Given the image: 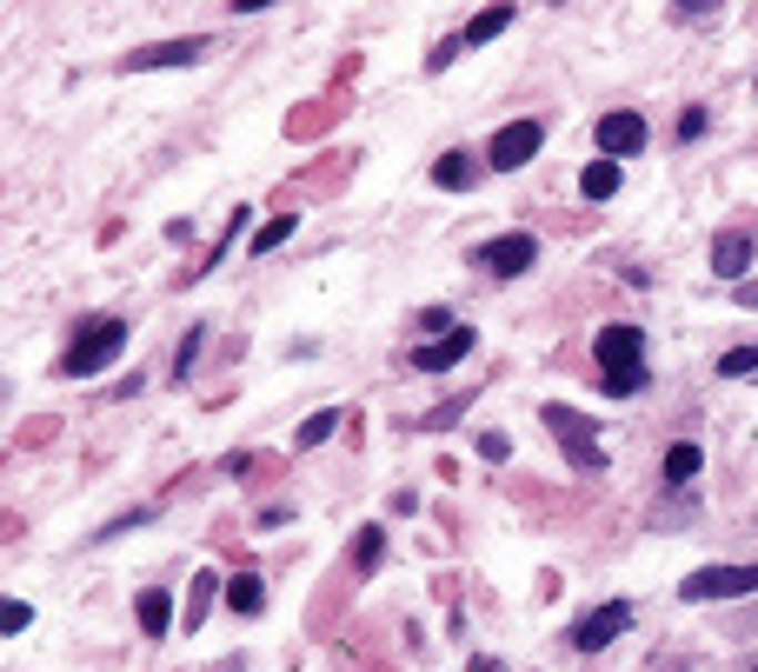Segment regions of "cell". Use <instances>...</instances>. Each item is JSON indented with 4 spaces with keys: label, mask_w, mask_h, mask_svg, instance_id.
<instances>
[{
    "label": "cell",
    "mask_w": 758,
    "mask_h": 672,
    "mask_svg": "<svg viewBox=\"0 0 758 672\" xmlns=\"http://www.w3.org/2000/svg\"><path fill=\"white\" fill-rule=\"evenodd\" d=\"M27 620H33V613H27V606H20V600H7V606H0V633H20V626H27Z\"/></svg>",
    "instance_id": "obj_26"
},
{
    "label": "cell",
    "mask_w": 758,
    "mask_h": 672,
    "mask_svg": "<svg viewBox=\"0 0 758 672\" xmlns=\"http://www.w3.org/2000/svg\"><path fill=\"white\" fill-rule=\"evenodd\" d=\"M459 47H466V40H459V33H453V40H439V47H433V53H426V73H446V67H453V60H459Z\"/></svg>",
    "instance_id": "obj_23"
},
{
    "label": "cell",
    "mask_w": 758,
    "mask_h": 672,
    "mask_svg": "<svg viewBox=\"0 0 758 672\" xmlns=\"http://www.w3.org/2000/svg\"><path fill=\"white\" fill-rule=\"evenodd\" d=\"M133 613H140V633H146V640H166V633H173V593H166V586H146Z\"/></svg>",
    "instance_id": "obj_12"
},
{
    "label": "cell",
    "mask_w": 758,
    "mask_h": 672,
    "mask_svg": "<svg viewBox=\"0 0 758 672\" xmlns=\"http://www.w3.org/2000/svg\"><path fill=\"white\" fill-rule=\"evenodd\" d=\"M706 120H712L706 107H686V113H679V140H699V133H706Z\"/></svg>",
    "instance_id": "obj_24"
},
{
    "label": "cell",
    "mask_w": 758,
    "mask_h": 672,
    "mask_svg": "<svg viewBox=\"0 0 758 672\" xmlns=\"http://www.w3.org/2000/svg\"><path fill=\"white\" fill-rule=\"evenodd\" d=\"M380 553H386V533H380V526H360V546H353V566H360V573H373V566H380Z\"/></svg>",
    "instance_id": "obj_18"
},
{
    "label": "cell",
    "mask_w": 758,
    "mask_h": 672,
    "mask_svg": "<svg viewBox=\"0 0 758 672\" xmlns=\"http://www.w3.org/2000/svg\"><path fill=\"white\" fill-rule=\"evenodd\" d=\"M506 27H513V7L499 0V7H486V13H473L459 40H466V47H479V40H493V33H506Z\"/></svg>",
    "instance_id": "obj_14"
},
{
    "label": "cell",
    "mask_w": 758,
    "mask_h": 672,
    "mask_svg": "<svg viewBox=\"0 0 758 672\" xmlns=\"http://www.w3.org/2000/svg\"><path fill=\"white\" fill-rule=\"evenodd\" d=\"M719 373H726V380H752V373H758V347H732V353H719Z\"/></svg>",
    "instance_id": "obj_19"
},
{
    "label": "cell",
    "mask_w": 758,
    "mask_h": 672,
    "mask_svg": "<svg viewBox=\"0 0 758 672\" xmlns=\"http://www.w3.org/2000/svg\"><path fill=\"white\" fill-rule=\"evenodd\" d=\"M739 307H752V313H758V280H746V287H739Z\"/></svg>",
    "instance_id": "obj_29"
},
{
    "label": "cell",
    "mask_w": 758,
    "mask_h": 672,
    "mask_svg": "<svg viewBox=\"0 0 758 672\" xmlns=\"http://www.w3.org/2000/svg\"><path fill=\"white\" fill-rule=\"evenodd\" d=\"M286 233H293V213H280V220H266V227L253 233V253H273V247H280Z\"/></svg>",
    "instance_id": "obj_21"
},
{
    "label": "cell",
    "mask_w": 758,
    "mask_h": 672,
    "mask_svg": "<svg viewBox=\"0 0 758 672\" xmlns=\"http://www.w3.org/2000/svg\"><path fill=\"white\" fill-rule=\"evenodd\" d=\"M758 593V566H699L686 586H679V600H693V606H712V600H746Z\"/></svg>",
    "instance_id": "obj_4"
},
{
    "label": "cell",
    "mask_w": 758,
    "mask_h": 672,
    "mask_svg": "<svg viewBox=\"0 0 758 672\" xmlns=\"http://www.w3.org/2000/svg\"><path fill=\"white\" fill-rule=\"evenodd\" d=\"M593 133H599L606 160H626V153H639V147H646V120H639V113H626V107H619V113H606Z\"/></svg>",
    "instance_id": "obj_9"
},
{
    "label": "cell",
    "mask_w": 758,
    "mask_h": 672,
    "mask_svg": "<svg viewBox=\"0 0 758 672\" xmlns=\"http://www.w3.org/2000/svg\"><path fill=\"white\" fill-rule=\"evenodd\" d=\"M593 360H599V393L626 400V393H646V333L639 327H599L593 333Z\"/></svg>",
    "instance_id": "obj_1"
},
{
    "label": "cell",
    "mask_w": 758,
    "mask_h": 672,
    "mask_svg": "<svg viewBox=\"0 0 758 672\" xmlns=\"http://www.w3.org/2000/svg\"><path fill=\"white\" fill-rule=\"evenodd\" d=\"M473 353V327H453L446 340H426V347H413V373H446V367H459Z\"/></svg>",
    "instance_id": "obj_10"
},
{
    "label": "cell",
    "mask_w": 758,
    "mask_h": 672,
    "mask_svg": "<svg viewBox=\"0 0 758 672\" xmlns=\"http://www.w3.org/2000/svg\"><path fill=\"white\" fill-rule=\"evenodd\" d=\"M746 267H752V233H719L712 240V273L746 287Z\"/></svg>",
    "instance_id": "obj_11"
},
{
    "label": "cell",
    "mask_w": 758,
    "mask_h": 672,
    "mask_svg": "<svg viewBox=\"0 0 758 672\" xmlns=\"http://www.w3.org/2000/svg\"><path fill=\"white\" fill-rule=\"evenodd\" d=\"M420 327H426V333H439V340H446V333H453V313H439V307H433V313H420Z\"/></svg>",
    "instance_id": "obj_28"
},
{
    "label": "cell",
    "mask_w": 758,
    "mask_h": 672,
    "mask_svg": "<svg viewBox=\"0 0 758 672\" xmlns=\"http://www.w3.org/2000/svg\"><path fill=\"white\" fill-rule=\"evenodd\" d=\"M619 180H626V173H619V160H593V167L579 173V193H586V200H613V193H619Z\"/></svg>",
    "instance_id": "obj_13"
},
{
    "label": "cell",
    "mask_w": 758,
    "mask_h": 672,
    "mask_svg": "<svg viewBox=\"0 0 758 672\" xmlns=\"http://www.w3.org/2000/svg\"><path fill=\"white\" fill-rule=\"evenodd\" d=\"M213 586H220L213 573H200V580H193V593H186V633H193V626L206 620V600H213Z\"/></svg>",
    "instance_id": "obj_20"
},
{
    "label": "cell",
    "mask_w": 758,
    "mask_h": 672,
    "mask_svg": "<svg viewBox=\"0 0 758 672\" xmlns=\"http://www.w3.org/2000/svg\"><path fill=\"white\" fill-rule=\"evenodd\" d=\"M333 427H340V413H333V407H326V413H313V420H306V427H300V440H293V447H320V440H326V433H333Z\"/></svg>",
    "instance_id": "obj_22"
},
{
    "label": "cell",
    "mask_w": 758,
    "mask_h": 672,
    "mask_svg": "<svg viewBox=\"0 0 758 672\" xmlns=\"http://www.w3.org/2000/svg\"><path fill=\"white\" fill-rule=\"evenodd\" d=\"M226 606L253 620V613L266 606V586H260V573H240V580H226Z\"/></svg>",
    "instance_id": "obj_17"
},
{
    "label": "cell",
    "mask_w": 758,
    "mask_h": 672,
    "mask_svg": "<svg viewBox=\"0 0 758 672\" xmlns=\"http://www.w3.org/2000/svg\"><path fill=\"white\" fill-rule=\"evenodd\" d=\"M120 347H127V320L100 313V320H87V333L60 353V367H53V373H60V380H87V373H100Z\"/></svg>",
    "instance_id": "obj_2"
},
{
    "label": "cell",
    "mask_w": 758,
    "mask_h": 672,
    "mask_svg": "<svg viewBox=\"0 0 758 672\" xmlns=\"http://www.w3.org/2000/svg\"><path fill=\"white\" fill-rule=\"evenodd\" d=\"M479 453H486V460H506V453H513V440H506V433H479Z\"/></svg>",
    "instance_id": "obj_27"
},
{
    "label": "cell",
    "mask_w": 758,
    "mask_h": 672,
    "mask_svg": "<svg viewBox=\"0 0 758 672\" xmlns=\"http://www.w3.org/2000/svg\"><path fill=\"white\" fill-rule=\"evenodd\" d=\"M546 427H553V440L566 447V460H573L579 473H599V467H606V447L593 440V420H586V413H573V407H546Z\"/></svg>",
    "instance_id": "obj_3"
},
{
    "label": "cell",
    "mask_w": 758,
    "mask_h": 672,
    "mask_svg": "<svg viewBox=\"0 0 758 672\" xmlns=\"http://www.w3.org/2000/svg\"><path fill=\"white\" fill-rule=\"evenodd\" d=\"M699 467H706V453H699L693 440H679V447L666 453V487H686V480H699Z\"/></svg>",
    "instance_id": "obj_16"
},
{
    "label": "cell",
    "mask_w": 758,
    "mask_h": 672,
    "mask_svg": "<svg viewBox=\"0 0 758 672\" xmlns=\"http://www.w3.org/2000/svg\"><path fill=\"white\" fill-rule=\"evenodd\" d=\"M433 187H453V193H466V187H473V160H466L459 147H453V153H439V160H433Z\"/></svg>",
    "instance_id": "obj_15"
},
{
    "label": "cell",
    "mask_w": 758,
    "mask_h": 672,
    "mask_svg": "<svg viewBox=\"0 0 758 672\" xmlns=\"http://www.w3.org/2000/svg\"><path fill=\"white\" fill-rule=\"evenodd\" d=\"M752 672H758V660H752Z\"/></svg>",
    "instance_id": "obj_30"
},
{
    "label": "cell",
    "mask_w": 758,
    "mask_h": 672,
    "mask_svg": "<svg viewBox=\"0 0 758 672\" xmlns=\"http://www.w3.org/2000/svg\"><path fill=\"white\" fill-rule=\"evenodd\" d=\"M539 260V240L533 233H499V240H486L479 253H473V267H486L493 280H513V273H526Z\"/></svg>",
    "instance_id": "obj_5"
},
{
    "label": "cell",
    "mask_w": 758,
    "mask_h": 672,
    "mask_svg": "<svg viewBox=\"0 0 758 672\" xmlns=\"http://www.w3.org/2000/svg\"><path fill=\"white\" fill-rule=\"evenodd\" d=\"M206 33H186V40H160V47H140V53H127L120 67L127 73H153V67H193V60H206Z\"/></svg>",
    "instance_id": "obj_8"
},
{
    "label": "cell",
    "mask_w": 758,
    "mask_h": 672,
    "mask_svg": "<svg viewBox=\"0 0 758 672\" xmlns=\"http://www.w3.org/2000/svg\"><path fill=\"white\" fill-rule=\"evenodd\" d=\"M193 353H200V327H193V333L180 340V353H173V373H180V380H186V367H193Z\"/></svg>",
    "instance_id": "obj_25"
},
{
    "label": "cell",
    "mask_w": 758,
    "mask_h": 672,
    "mask_svg": "<svg viewBox=\"0 0 758 672\" xmlns=\"http://www.w3.org/2000/svg\"><path fill=\"white\" fill-rule=\"evenodd\" d=\"M626 626H633V606H626V600H606V606H593V613L573 626V646H579V653H606Z\"/></svg>",
    "instance_id": "obj_7"
},
{
    "label": "cell",
    "mask_w": 758,
    "mask_h": 672,
    "mask_svg": "<svg viewBox=\"0 0 758 672\" xmlns=\"http://www.w3.org/2000/svg\"><path fill=\"white\" fill-rule=\"evenodd\" d=\"M539 147H546V127H539V120H513V127L493 133V153H486V160H493L499 173H519Z\"/></svg>",
    "instance_id": "obj_6"
}]
</instances>
